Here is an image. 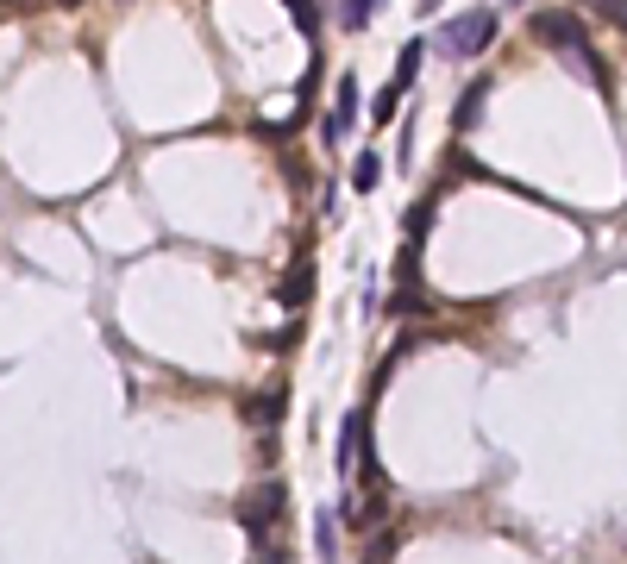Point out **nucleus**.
<instances>
[{
	"instance_id": "17",
	"label": "nucleus",
	"mask_w": 627,
	"mask_h": 564,
	"mask_svg": "<svg viewBox=\"0 0 627 564\" xmlns=\"http://www.w3.org/2000/svg\"><path fill=\"white\" fill-rule=\"evenodd\" d=\"M433 7H439V0H421V13H433Z\"/></svg>"
},
{
	"instance_id": "20",
	"label": "nucleus",
	"mask_w": 627,
	"mask_h": 564,
	"mask_svg": "<svg viewBox=\"0 0 627 564\" xmlns=\"http://www.w3.org/2000/svg\"><path fill=\"white\" fill-rule=\"evenodd\" d=\"M364 564H377V552H370V558H364Z\"/></svg>"
},
{
	"instance_id": "1",
	"label": "nucleus",
	"mask_w": 627,
	"mask_h": 564,
	"mask_svg": "<svg viewBox=\"0 0 627 564\" xmlns=\"http://www.w3.org/2000/svg\"><path fill=\"white\" fill-rule=\"evenodd\" d=\"M433 44H439L446 57H477V51H490V44H496V13H490V7L458 13V19H446V26H439Z\"/></svg>"
},
{
	"instance_id": "2",
	"label": "nucleus",
	"mask_w": 627,
	"mask_h": 564,
	"mask_svg": "<svg viewBox=\"0 0 627 564\" xmlns=\"http://www.w3.org/2000/svg\"><path fill=\"white\" fill-rule=\"evenodd\" d=\"M289 508V483L283 477H270V483H258V496H245L239 502V521H245V533L251 539H270V521Z\"/></svg>"
},
{
	"instance_id": "16",
	"label": "nucleus",
	"mask_w": 627,
	"mask_h": 564,
	"mask_svg": "<svg viewBox=\"0 0 627 564\" xmlns=\"http://www.w3.org/2000/svg\"><path fill=\"white\" fill-rule=\"evenodd\" d=\"M396 101H402V88L389 82V94H377V126H389V120H396Z\"/></svg>"
},
{
	"instance_id": "3",
	"label": "nucleus",
	"mask_w": 627,
	"mask_h": 564,
	"mask_svg": "<svg viewBox=\"0 0 627 564\" xmlns=\"http://www.w3.org/2000/svg\"><path fill=\"white\" fill-rule=\"evenodd\" d=\"M527 26H533V38H540V44H552V51H577V44H590V38H584V19H577V13H559V7H552V13H533Z\"/></svg>"
},
{
	"instance_id": "6",
	"label": "nucleus",
	"mask_w": 627,
	"mask_h": 564,
	"mask_svg": "<svg viewBox=\"0 0 627 564\" xmlns=\"http://www.w3.org/2000/svg\"><path fill=\"white\" fill-rule=\"evenodd\" d=\"M483 101H490V76H477V82H464L458 94V107H452V132H471L483 120Z\"/></svg>"
},
{
	"instance_id": "15",
	"label": "nucleus",
	"mask_w": 627,
	"mask_h": 564,
	"mask_svg": "<svg viewBox=\"0 0 627 564\" xmlns=\"http://www.w3.org/2000/svg\"><path fill=\"white\" fill-rule=\"evenodd\" d=\"M596 19H609V26H627V0H584Z\"/></svg>"
},
{
	"instance_id": "8",
	"label": "nucleus",
	"mask_w": 627,
	"mask_h": 564,
	"mask_svg": "<svg viewBox=\"0 0 627 564\" xmlns=\"http://www.w3.org/2000/svg\"><path fill=\"white\" fill-rule=\"evenodd\" d=\"M308 295H314V270L295 264V270L283 276V289H276V301H283V308H308Z\"/></svg>"
},
{
	"instance_id": "5",
	"label": "nucleus",
	"mask_w": 627,
	"mask_h": 564,
	"mask_svg": "<svg viewBox=\"0 0 627 564\" xmlns=\"http://www.w3.org/2000/svg\"><path fill=\"white\" fill-rule=\"evenodd\" d=\"M352 120H358V82L345 76L339 94H333V120H327V132H320V138H327V145H339V138L352 132Z\"/></svg>"
},
{
	"instance_id": "7",
	"label": "nucleus",
	"mask_w": 627,
	"mask_h": 564,
	"mask_svg": "<svg viewBox=\"0 0 627 564\" xmlns=\"http://www.w3.org/2000/svg\"><path fill=\"white\" fill-rule=\"evenodd\" d=\"M283 408H289V395H283V389H258V395H245V420H251V427H276V420H283Z\"/></svg>"
},
{
	"instance_id": "14",
	"label": "nucleus",
	"mask_w": 627,
	"mask_h": 564,
	"mask_svg": "<svg viewBox=\"0 0 627 564\" xmlns=\"http://www.w3.org/2000/svg\"><path fill=\"white\" fill-rule=\"evenodd\" d=\"M283 7L295 13V26H301V32H308V38L320 32V13H314V0H283Z\"/></svg>"
},
{
	"instance_id": "11",
	"label": "nucleus",
	"mask_w": 627,
	"mask_h": 564,
	"mask_svg": "<svg viewBox=\"0 0 627 564\" xmlns=\"http://www.w3.org/2000/svg\"><path fill=\"white\" fill-rule=\"evenodd\" d=\"M383 7H389V0H345L339 19H345V32H364V26H370V13H383Z\"/></svg>"
},
{
	"instance_id": "4",
	"label": "nucleus",
	"mask_w": 627,
	"mask_h": 564,
	"mask_svg": "<svg viewBox=\"0 0 627 564\" xmlns=\"http://www.w3.org/2000/svg\"><path fill=\"white\" fill-rule=\"evenodd\" d=\"M358 452H364V408L345 414V427H339V445H333V470L339 477H352L358 470Z\"/></svg>"
},
{
	"instance_id": "13",
	"label": "nucleus",
	"mask_w": 627,
	"mask_h": 564,
	"mask_svg": "<svg viewBox=\"0 0 627 564\" xmlns=\"http://www.w3.org/2000/svg\"><path fill=\"white\" fill-rule=\"evenodd\" d=\"M427 226H433V207H427V201H414V207H408V245H421V239H427Z\"/></svg>"
},
{
	"instance_id": "9",
	"label": "nucleus",
	"mask_w": 627,
	"mask_h": 564,
	"mask_svg": "<svg viewBox=\"0 0 627 564\" xmlns=\"http://www.w3.org/2000/svg\"><path fill=\"white\" fill-rule=\"evenodd\" d=\"M377 182H383V157H377V151H358V163H352V188H358V195H377Z\"/></svg>"
},
{
	"instance_id": "12",
	"label": "nucleus",
	"mask_w": 627,
	"mask_h": 564,
	"mask_svg": "<svg viewBox=\"0 0 627 564\" xmlns=\"http://www.w3.org/2000/svg\"><path fill=\"white\" fill-rule=\"evenodd\" d=\"M421 51H427V44H408L402 63H396V88H402V94L414 88V76H421Z\"/></svg>"
},
{
	"instance_id": "10",
	"label": "nucleus",
	"mask_w": 627,
	"mask_h": 564,
	"mask_svg": "<svg viewBox=\"0 0 627 564\" xmlns=\"http://www.w3.org/2000/svg\"><path fill=\"white\" fill-rule=\"evenodd\" d=\"M314 552H320V558L339 552V514H327V508L314 514Z\"/></svg>"
},
{
	"instance_id": "18",
	"label": "nucleus",
	"mask_w": 627,
	"mask_h": 564,
	"mask_svg": "<svg viewBox=\"0 0 627 564\" xmlns=\"http://www.w3.org/2000/svg\"><path fill=\"white\" fill-rule=\"evenodd\" d=\"M258 564H283V552H276V558H258Z\"/></svg>"
},
{
	"instance_id": "19",
	"label": "nucleus",
	"mask_w": 627,
	"mask_h": 564,
	"mask_svg": "<svg viewBox=\"0 0 627 564\" xmlns=\"http://www.w3.org/2000/svg\"><path fill=\"white\" fill-rule=\"evenodd\" d=\"M57 7H82V0H57Z\"/></svg>"
}]
</instances>
